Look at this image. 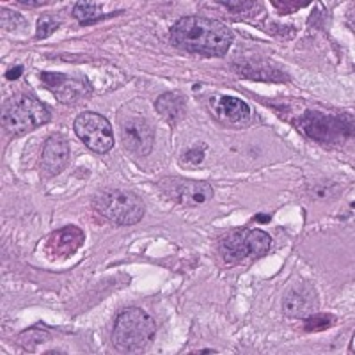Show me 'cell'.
I'll list each match as a JSON object with an SVG mask.
<instances>
[{"instance_id": "cell-1", "label": "cell", "mask_w": 355, "mask_h": 355, "mask_svg": "<svg viewBox=\"0 0 355 355\" xmlns=\"http://www.w3.org/2000/svg\"><path fill=\"white\" fill-rule=\"evenodd\" d=\"M233 37L226 25L210 18L185 17L171 28V43L176 49L202 57L226 55Z\"/></svg>"}, {"instance_id": "cell-2", "label": "cell", "mask_w": 355, "mask_h": 355, "mask_svg": "<svg viewBox=\"0 0 355 355\" xmlns=\"http://www.w3.org/2000/svg\"><path fill=\"white\" fill-rule=\"evenodd\" d=\"M155 331V322L148 313L139 307H128L117 315L112 329V343L119 352H139L151 343Z\"/></svg>"}, {"instance_id": "cell-3", "label": "cell", "mask_w": 355, "mask_h": 355, "mask_svg": "<svg viewBox=\"0 0 355 355\" xmlns=\"http://www.w3.org/2000/svg\"><path fill=\"white\" fill-rule=\"evenodd\" d=\"M50 110L28 94H17L4 101L2 107V126L11 135L33 132L50 121Z\"/></svg>"}, {"instance_id": "cell-4", "label": "cell", "mask_w": 355, "mask_h": 355, "mask_svg": "<svg viewBox=\"0 0 355 355\" xmlns=\"http://www.w3.org/2000/svg\"><path fill=\"white\" fill-rule=\"evenodd\" d=\"M297 128L313 141L334 144V142L347 141L352 137L354 123L348 116H329V114L306 110L302 116L295 121Z\"/></svg>"}, {"instance_id": "cell-5", "label": "cell", "mask_w": 355, "mask_h": 355, "mask_svg": "<svg viewBox=\"0 0 355 355\" xmlns=\"http://www.w3.org/2000/svg\"><path fill=\"white\" fill-rule=\"evenodd\" d=\"M94 205L103 217L119 226H132L144 217V202L126 190H103L94 198Z\"/></svg>"}, {"instance_id": "cell-6", "label": "cell", "mask_w": 355, "mask_h": 355, "mask_svg": "<svg viewBox=\"0 0 355 355\" xmlns=\"http://www.w3.org/2000/svg\"><path fill=\"white\" fill-rule=\"evenodd\" d=\"M78 139L94 153H109L114 146L112 126L105 117L96 112H84L75 121Z\"/></svg>"}, {"instance_id": "cell-7", "label": "cell", "mask_w": 355, "mask_h": 355, "mask_svg": "<svg viewBox=\"0 0 355 355\" xmlns=\"http://www.w3.org/2000/svg\"><path fill=\"white\" fill-rule=\"evenodd\" d=\"M119 128H121L123 144L130 153L144 157L153 150L155 133L153 128L144 117L141 116H119Z\"/></svg>"}, {"instance_id": "cell-8", "label": "cell", "mask_w": 355, "mask_h": 355, "mask_svg": "<svg viewBox=\"0 0 355 355\" xmlns=\"http://www.w3.org/2000/svg\"><path fill=\"white\" fill-rule=\"evenodd\" d=\"M162 189L166 190V194L174 202L182 206H189V208L206 205L214 198V189H211L210 183L196 182V180L169 178V180L162 183Z\"/></svg>"}, {"instance_id": "cell-9", "label": "cell", "mask_w": 355, "mask_h": 355, "mask_svg": "<svg viewBox=\"0 0 355 355\" xmlns=\"http://www.w3.org/2000/svg\"><path fill=\"white\" fill-rule=\"evenodd\" d=\"M316 307H318V297H316L315 288L304 281L293 283L284 293L283 311L286 316L306 318V316L313 315Z\"/></svg>"}, {"instance_id": "cell-10", "label": "cell", "mask_w": 355, "mask_h": 355, "mask_svg": "<svg viewBox=\"0 0 355 355\" xmlns=\"http://www.w3.org/2000/svg\"><path fill=\"white\" fill-rule=\"evenodd\" d=\"M69 158V144L64 135L53 133L46 139L41 151V169L46 176H57L62 173Z\"/></svg>"}, {"instance_id": "cell-11", "label": "cell", "mask_w": 355, "mask_h": 355, "mask_svg": "<svg viewBox=\"0 0 355 355\" xmlns=\"http://www.w3.org/2000/svg\"><path fill=\"white\" fill-rule=\"evenodd\" d=\"M84 243V233L77 226H66L53 231L46 242V252L52 259H66L73 256Z\"/></svg>"}, {"instance_id": "cell-12", "label": "cell", "mask_w": 355, "mask_h": 355, "mask_svg": "<svg viewBox=\"0 0 355 355\" xmlns=\"http://www.w3.org/2000/svg\"><path fill=\"white\" fill-rule=\"evenodd\" d=\"M155 109L169 125H178L185 117L187 100L180 93H166L157 98Z\"/></svg>"}, {"instance_id": "cell-13", "label": "cell", "mask_w": 355, "mask_h": 355, "mask_svg": "<svg viewBox=\"0 0 355 355\" xmlns=\"http://www.w3.org/2000/svg\"><path fill=\"white\" fill-rule=\"evenodd\" d=\"M214 110L224 121L242 123L249 119L250 109L245 101L234 96H220L214 100Z\"/></svg>"}, {"instance_id": "cell-14", "label": "cell", "mask_w": 355, "mask_h": 355, "mask_svg": "<svg viewBox=\"0 0 355 355\" xmlns=\"http://www.w3.org/2000/svg\"><path fill=\"white\" fill-rule=\"evenodd\" d=\"M220 252L224 261L234 265L245 258V230H239L224 236L220 242Z\"/></svg>"}, {"instance_id": "cell-15", "label": "cell", "mask_w": 355, "mask_h": 355, "mask_svg": "<svg viewBox=\"0 0 355 355\" xmlns=\"http://www.w3.org/2000/svg\"><path fill=\"white\" fill-rule=\"evenodd\" d=\"M272 239L265 231L245 230V258L258 259L270 249Z\"/></svg>"}, {"instance_id": "cell-16", "label": "cell", "mask_w": 355, "mask_h": 355, "mask_svg": "<svg viewBox=\"0 0 355 355\" xmlns=\"http://www.w3.org/2000/svg\"><path fill=\"white\" fill-rule=\"evenodd\" d=\"M240 75L243 77H249L252 80H281L279 77H283V80H288V77L284 73H279L272 68L270 64H252V62H247V64H240L239 68Z\"/></svg>"}, {"instance_id": "cell-17", "label": "cell", "mask_w": 355, "mask_h": 355, "mask_svg": "<svg viewBox=\"0 0 355 355\" xmlns=\"http://www.w3.org/2000/svg\"><path fill=\"white\" fill-rule=\"evenodd\" d=\"M73 17L80 20L82 24H91V21L100 20L103 15H101V8L96 2H87V0H82L77 2L75 8H73Z\"/></svg>"}, {"instance_id": "cell-18", "label": "cell", "mask_w": 355, "mask_h": 355, "mask_svg": "<svg viewBox=\"0 0 355 355\" xmlns=\"http://www.w3.org/2000/svg\"><path fill=\"white\" fill-rule=\"evenodd\" d=\"M336 323V318L327 313H320V315H309L306 316V322H304V331L307 332H320L327 331L329 327H332Z\"/></svg>"}, {"instance_id": "cell-19", "label": "cell", "mask_w": 355, "mask_h": 355, "mask_svg": "<svg viewBox=\"0 0 355 355\" xmlns=\"http://www.w3.org/2000/svg\"><path fill=\"white\" fill-rule=\"evenodd\" d=\"M61 21L59 18L52 17V15H43V17L37 20V28H36V37L37 40H43V37L50 36L59 28Z\"/></svg>"}, {"instance_id": "cell-20", "label": "cell", "mask_w": 355, "mask_h": 355, "mask_svg": "<svg viewBox=\"0 0 355 355\" xmlns=\"http://www.w3.org/2000/svg\"><path fill=\"white\" fill-rule=\"evenodd\" d=\"M25 27V20L18 15V12L11 11V9H2V28L4 31H18V28Z\"/></svg>"}, {"instance_id": "cell-21", "label": "cell", "mask_w": 355, "mask_h": 355, "mask_svg": "<svg viewBox=\"0 0 355 355\" xmlns=\"http://www.w3.org/2000/svg\"><path fill=\"white\" fill-rule=\"evenodd\" d=\"M205 146H198V148H192V150H189L185 153V157H183V160L189 162V164H194V166H199L202 162V158H205Z\"/></svg>"}, {"instance_id": "cell-22", "label": "cell", "mask_w": 355, "mask_h": 355, "mask_svg": "<svg viewBox=\"0 0 355 355\" xmlns=\"http://www.w3.org/2000/svg\"><path fill=\"white\" fill-rule=\"evenodd\" d=\"M21 73H24V66H15V68L9 69V71L6 73V78H8V80H17Z\"/></svg>"}, {"instance_id": "cell-23", "label": "cell", "mask_w": 355, "mask_h": 355, "mask_svg": "<svg viewBox=\"0 0 355 355\" xmlns=\"http://www.w3.org/2000/svg\"><path fill=\"white\" fill-rule=\"evenodd\" d=\"M18 4L20 6H44V4H49V2H34V0H20V2H18Z\"/></svg>"}, {"instance_id": "cell-24", "label": "cell", "mask_w": 355, "mask_h": 355, "mask_svg": "<svg viewBox=\"0 0 355 355\" xmlns=\"http://www.w3.org/2000/svg\"><path fill=\"white\" fill-rule=\"evenodd\" d=\"M256 222H270V215H256Z\"/></svg>"}]
</instances>
